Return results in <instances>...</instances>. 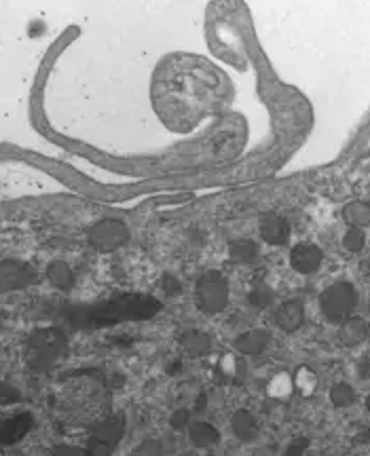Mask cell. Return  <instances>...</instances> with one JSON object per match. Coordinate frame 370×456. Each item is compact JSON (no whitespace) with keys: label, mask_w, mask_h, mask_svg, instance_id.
<instances>
[{"label":"cell","mask_w":370,"mask_h":456,"mask_svg":"<svg viewBox=\"0 0 370 456\" xmlns=\"http://www.w3.org/2000/svg\"><path fill=\"white\" fill-rule=\"evenodd\" d=\"M229 95L225 74L203 58L170 56L152 78V106L170 129L191 131Z\"/></svg>","instance_id":"obj_1"},{"label":"cell","mask_w":370,"mask_h":456,"mask_svg":"<svg viewBox=\"0 0 370 456\" xmlns=\"http://www.w3.org/2000/svg\"><path fill=\"white\" fill-rule=\"evenodd\" d=\"M229 281L220 271H205L195 281V302L205 315H218L229 304Z\"/></svg>","instance_id":"obj_2"},{"label":"cell","mask_w":370,"mask_h":456,"mask_svg":"<svg viewBox=\"0 0 370 456\" xmlns=\"http://www.w3.org/2000/svg\"><path fill=\"white\" fill-rule=\"evenodd\" d=\"M357 307V292L349 281H337L320 294V311L332 323H343Z\"/></svg>","instance_id":"obj_3"},{"label":"cell","mask_w":370,"mask_h":456,"mask_svg":"<svg viewBox=\"0 0 370 456\" xmlns=\"http://www.w3.org/2000/svg\"><path fill=\"white\" fill-rule=\"evenodd\" d=\"M129 228L115 218H104L89 228V243L93 249L111 253L129 243Z\"/></svg>","instance_id":"obj_4"},{"label":"cell","mask_w":370,"mask_h":456,"mask_svg":"<svg viewBox=\"0 0 370 456\" xmlns=\"http://www.w3.org/2000/svg\"><path fill=\"white\" fill-rule=\"evenodd\" d=\"M324 262V251L311 241H300L290 249V267L298 275H313Z\"/></svg>","instance_id":"obj_5"},{"label":"cell","mask_w":370,"mask_h":456,"mask_svg":"<svg viewBox=\"0 0 370 456\" xmlns=\"http://www.w3.org/2000/svg\"><path fill=\"white\" fill-rule=\"evenodd\" d=\"M258 233L262 237V241L271 245V247H284L290 241L292 228L290 222L282 216V214H264L258 222Z\"/></svg>","instance_id":"obj_6"},{"label":"cell","mask_w":370,"mask_h":456,"mask_svg":"<svg viewBox=\"0 0 370 456\" xmlns=\"http://www.w3.org/2000/svg\"><path fill=\"white\" fill-rule=\"evenodd\" d=\"M305 321V304L300 300H286L275 311V326L288 334L296 332Z\"/></svg>","instance_id":"obj_7"},{"label":"cell","mask_w":370,"mask_h":456,"mask_svg":"<svg viewBox=\"0 0 370 456\" xmlns=\"http://www.w3.org/2000/svg\"><path fill=\"white\" fill-rule=\"evenodd\" d=\"M260 256V249L252 239H235L229 243V260L239 267L254 264Z\"/></svg>","instance_id":"obj_8"},{"label":"cell","mask_w":370,"mask_h":456,"mask_svg":"<svg viewBox=\"0 0 370 456\" xmlns=\"http://www.w3.org/2000/svg\"><path fill=\"white\" fill-rule=\"evenodd\" d=\"M269 340H271V336H269L267 330L256 328V330H248L241 336H237L235 348L246 353V355H258L269 346Z\"/></svg>","instance_id":"obj_9"},{"label":"cell","mask_w":370,"mask_h":456,"mask_svg":"<svg viewBox=\"0 0 370 456\" xmlns=\"http://www.w3.org/2000/svg\"><path fill=\"white\" fill-rule=\"evenodd\" d=\"M343 220L347 222L349 228L370 226V201H364V199L349 201L343 208Z\"/></svg>","instance_id":"obj_10"},{"label":"cell","mask_w":370,"mask_h":456,"mask_svg":"<svg viewBox=\"0 0 370 456\" xmlns=\"http://www.w3.org/2000/svg\"><path fill=\"white\" fill-rule=\"evenodd\" d=\"M368 336V323L360 317H349L341 323V330H339V338L343 340V344L347 346H355L360 344L364 338Z\"/></svg>","instance_id":"obj_11"},{"label":"cell","mask_w":370,"mask_h":456,"mask_svg":"<svg viewBox=\"0 0 370 456\" xmlns=\"http://www.w3.org/2000/svg\"><path fill=\"white\" fill-rule=\"evenodd\" d=\"M231 427H233V433L241 439V441H252L256 439L258 435V425H256V419L252 416V412L248 410H237L231 419Z\"/></svg>","instance_id":"obj_12"},{"label":"cell","mask_w":370,"mask_h":456,"mask_svg":"<svg viewBox=\"0 0 370 456\" xmlns=\"http://www.w3.org/2000/svg\"><path fill=\"white\" fill-rule=\"evenodd\" d=\"M191 439L197 448H209L218 441V431L207 423H197L191 427Z\"/></svg>","instance_id":"obj_13"},{"label":"cell","mask_w":370,"mask_h":456,"mask_svg":"<svg viewBox=\"0 0 370 456\" xmlns=\"http://www.w3.org/2000/svg\"><path fill=\"white\" fill-rule=\"evenodd\" d=\"M273 298H275V294H273V289H271L267 283H256V285L250 289V294H248L250 304H252V307H256V309H267V307H271Z\"/></svg>","instance_id":"obj_14"},{"label":"cell","mask_w":370,"mask_h":456,"mask_svg":"<svg viewBox=\"0 0 370 456\" xmlns=\"http://www.w3.org/2000/svg\"><path fill=\"white\" fill-rule=\"evenodd\" d=\"M330 401L337 408H347V405L355 401V389L349 382H337L330 389Z\"/></svg>","instance_id":"obj_15"},{"label":"cell","mask_w":370,"mask_h":456,"mask_svg":"<svg viewBox=\"0 0 370 456\" xmlns=\"http://www.w3.org/2000/svg\"><path fill=\"white\" fill-rule=\"evenodd\" d=\"M294 387L305 395V397H309L313 391H315V387H317V376L309 370V368H300L298 372H296V376H294Z\"/></svg>","instance_id":"obj_16"},{"label":"cell","mask_w":370,"mask_h":456,"mask_svg":"<svg viewBox=\"0 0 370 456\" xmlns=\"http://www.w3.org/2000/svg\"><path fill=\"white\" fill-rule=\"evenodd\" d=\"M366 245V233L364 228H347V233L343 235V247L351 253L362 251Z\"/></svg>","instance_id":"obj_17"},{"label":"cell","mask_w":370,"mask_h":456,"mask_svg":"<svg viewBox=\"0 0 370 456\" xmlns=\"http://www.w3.org/2000/svg\"><path fill=\"white\" fill-rule=\"evenodd\" d=\"M292 378L288 374H278L271 382H269V395L275 397V399H284L292 393Z\"/></svg>","instance_id":"obj_18"},{"label":"cell","mask_w":370,"mask_h":456,"mask_svg":"<svg viewBox=\"0 0 370 456\" xmlns=\"http://www.w3.org/2000/svg\"><path fill=\"white\" fill-rule=\"evenodd\" d=\"M182 342L191 355H201L203 351H207V344H209V340L203 332H188V334H184Z\"/></svg>","instance_id":"obj_19"},{"label":"cell","mask_w":370,"mask_h":456,"mask_svg":"<svg viewBox=\"0 0 370 456\" xmlns=\"http://www.w3.org/2000/svg\"><path fill=\"white\" fill-rule=\"evenodd\" d=\"M161 287H163L166 294L174 296V294L180 292V281H178L174 275H163V277H161Z\"/></svg>","instance_id":"obj_20"},{"label":"cell","mask_w":370,"mask_h":456,"mask_svg":"<svg viewBox=\"0 0 370 456\" xmlns=\"http://www.w3.org/2000/svg\"><path fill=\"white\" fill-rule=\"evenodd\" d=\"M355 372H357V378H360V380H368V378H370V357H362V360L357 362Z\"/></svg>","instance_id":"obj_21"},{"label":"cell","mask_w":370,"mask_h":456,"mask_svg":"<svg viewBox=\"0 0 370 456\" xmlns=\"http://www.w3.org/2000/svg\"><path fill=\"white\" fill-rule=\"evenodd\" d=\"M305 448H307V439H298V441H294V444L290 446V450L286 452V456H300Z\"/></svg>","instance_id":"obj_22"},{"label":"cell","mask_w":370,"mask_h":456,"mask_svg":"<svg viewBox=\"0 0 370 456\" xmlns=\"http://www.w3.org/2000/svg\"><path fill=\"white\" fill-rule=\"evenodd\" d=\"M366 408H368V410H370V395H368V397H366Z\"/></svg>","instance_id":"obj_23"},{"label":"cell","mask_w":370,"mask_h":456,"mask_svg":"<svg viewBox=\"0 0 370 456\" xmlns=\"http://www.w3.org/2000/svg\"><path fill=\"white\" fill-rule=\"evenodd\" d=\"M368 334H370V323H368Z\"/></svg>","instance_id":"obj_24"},{"label":"cell","mask_w":370,"mask_h":456,"mask_svg":"<svg viewBox=\"0 0 370 456\" xmlns=\"http://www.w3.org/2000/svg\"><path fill=\"white\" fill-rule=\"evenodd\" d=\"M368 188H370V184H368Z\"/></svg>","instance_id":"obj_25"}]
</instances>
